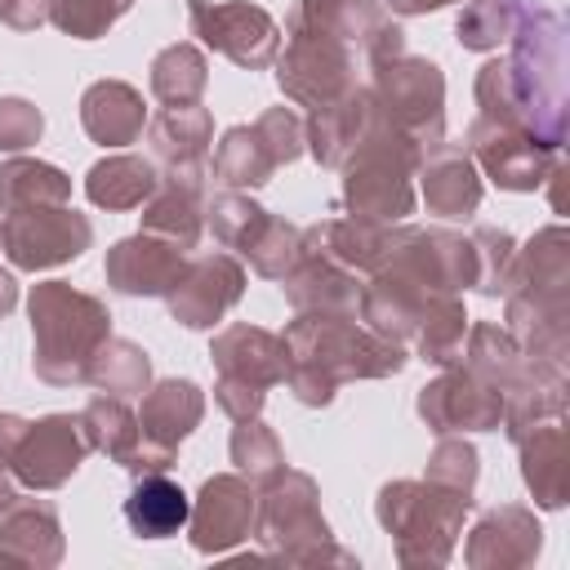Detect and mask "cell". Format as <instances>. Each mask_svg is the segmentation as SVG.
I'll use <instances>...</instances> for the list:
<instances>
[{"instance_id":"16","label":"cell","mask_w":570,"mask_h":570,"mask_svg":"<svg viewBox=\"0 0 570 570\" xmlns=\"http://www.w3.org/2000/svg\"><path fill=\"white\" fill-rule=\"evenodd\" d=\"M240 294H245L240 258L223 254V249H209V254L187 258L178 285L165 294V307L183 330H214L240 303Z\"/></svg>"},{"instance_id":"41","label":"cell","mask_w":570,"mask_h":570,"mask_svg":"<svg viewBox=\"0 0 570 570\" xmlns=\"http://www.w3.org/2000/svg\"><path fill=\"white\" fill-rule=\"evenodd\" d=\"M463 334H468V312H463V298L459 294H441L423 307V321L414 330V352L419 361L428 365H459V352H463Z\"/></svg>"},{"instance_id":"21","label":"cell","mask_w":570,"mask_h":570,"mask_svg":"<svg viewBox=\"0 0 570 570\" xmlns=\"http://www.w3.org/2000/svg\"><path fill=\"white\" fill-rule=\"evenodd\" d=\"M183 267H187V249H178L151 232H134L107 249L102 276L125 298H165L178 285Z\"/></svg>"},{"instance_id":"37","label":"cell","mask_w":570,"mask_h":570,"mask_svg":"<svg viewBox=\"0 0 570 570\" xmlns=\"http://www.w3.org/2000/svg\"><path fill=\"white\" fill-rule=\"evenodd\" d=\"M276 156L267 151L263 134L254 125H232L223 129L218 147H214V165H209V178L218 187H232V191H254L263 183H272L276 174Z\"/></svg>"},{"instance_id":"29","label":"cell","mask_w":570,"mask_h":570,"mask_svg":"<svg viewBox=\"0 0 570 570\" xmlns=\"http://www.w3.org/2000/svg\"><path fill=\"white\" fill-rule=\"evenodd\" d=\"M517 450H521V481L534 494V503L543 512L566 508V499H570V432H566V419L539 423L534 432H525L517 441Z\"/></svg>"},{"instance_id":"42","label":"cell","mask_w":570,"mask_h":570,"mask_svg":"<svg viewBox=\"0 0 570 570\" xmlns=\"http://www.w3.org/2000/svg\"><path fill=\"white\" fill-rule=\"evenodd\" d=\"M227 454H232L236 472H240V476H245L254 490L272 485V481L285 472V450H281V436L272 432V423H267L263 414L240 419V423L232 428Z\"/></svg>"},{"instance_id":"44","label":"cell","mask_w":570,"mask_h":570,"mask_svg":"<svg viewBox=\"0 0 570 570\" xmlns=\"http://www.w3.org/2000/svg\"><path fill=\"white\" fill-rule=\"evenodd\" d=\"M249 258V267L263 276V281H281L294 272V263L303 258V227H294L289 218L281 214H267L263 227L254 232V240L240 249Z\"/></svg>"},{"instance_id":"27","label":"cell","mask_w":570,"mask_h":570,"mask_svg":"<svg viewBox=\"0 0 570 570\" xmlns=\"http://www.w3.org/2000/svg\"><path fill=\"white\" fill-rule=\"evenodd\" d=\"M432 298H441V294H428L423 285H414V281H410L405 272H396V267H379V272H370V281L361 285L356 312H361V321H365L374 334H383V338H392V343H410L414 330H419V321H423V307H428Z\"/></svg>"},{"instance_id":"52","label":"cell","mask_w":570,"mask_h":570,"mask_svg":"<svg viewBox=\"0 0 570 570\" xmlns=\"http://www.w3.org/2000/svg\"><path fill=\"white\" fill-rule=\"evenodd\" d=\"M0 22L9 31H36L49 22V0H0Z\"/></svg>"},{"instance_id":"15","label":"cell","mask_w":570,"mask_h":570,"mask_svg":"<svg viewBox=\"0 0 570 570\" xmlns=\"http://www.w3.org/2000/svg\"><path fill=\"white\" fill-rule=\"evenodd\" d=\"M463 151L472 156V165H476L499 191H539L543 174H548L552 160L561 156V151L539 147L525 129H512V125L490 120V116H476V120L468 125Z\"/></svg>"},{"instance_id":"22","label":"cell","mask_w":570,"mask_h":570,"mask_svg":"<svg viewBox=\"0 0 570 570\" xmlns=\"http://www.w3.org/2000/svg\"><path fill=\"white\" fill-rule=\"evenodd\" d=\"M147 142H151V156L165 165L160 178H178V183H200L209 178V142H214V116L209 107L200 102H187V107H160L151 120H147Z\"/></svg>"},{"instance_id":"40","label":"cell","mask_w":570,"mask_h":570,"mask_svg":"<svg viewBox=\"0 0 570 570\" xmlns=\"http://www.w3.org/2000/svg\"><path fill=\"white\" fill-rule=\"evenodd\" d=\"M89 387L107 392V396H120V401H134L151 387V356L134 343V338H107L94 361H89Z\"/></svg>"},{"instance_id":"54","label":"cell","mask_w":570,"mask_h":570,"mask_svg":"<svg viewBox=\"0 0 570 570\" xmlns=\"http://www.w3.org/2000/svg\"><path fill=\"white\" fill-rule=\"evenodd\" d=\"M383 4L401 18H419V13H432V9H445V4H459V0H383Z\"/></svg>"},{"instance_id":"11","label":"cell","mask_w":570,"mask_h":570,"mask_svg":"<svg viewBox=\"0 0 570 570\" xmlns=\"http://www.w3.org/2000/svg\"><path fill=\"white\" fill-rule=\"evenodd\" d=\"M338 36L356 45L370 62L405 53V31L383 0H294L285 13V36Z\"/></svg>"},{"instance_id":"28","label":"cell","mask_w":570,"mask_h":570,"mask_svg":"<svg viewBox=\"0 0 570 570\" xmlns=\"http://www.w3.org/2000/svg\"><path fill=\"white\" fill-rule=\"evenodd\" d=\"M209 361L218 374L227 379H245L254 387H276L285 379V365H289V352H285V338L263 330V325H227L214 334L209 343Z\"/></svg>"},{"instance_id":"25","label":"cell","mask_w":570,"mask_h":570,"mask_svg":"<svg viewBox=\"0 0 570 570\" xmlns=\"http://www.w3.org/2000/svg\"><path fill=\"white\" fill-rule=\"evenodd\" d=\"M67 539L58 508L49 499H13L0 512V566H22V570H53L62 566Z\"/></svg>"},{"instance_id":"17","label":"cell","mask_w":570,"mask_h":570,"mask_svg":"<svg viewBox=\"0 0 570 570\" xmlns=\"http://www.w3.org/2000/svg\"><path fill=\"white\" fill-rule=\"evenodd\" d=\"M254 508H258V490L240 472H214L200 485V494L191 499L183 530L200 557H218V552H232L236 543L249 539Z\"/></svg>"},{"instance_id":"56","label":"cell","mask_w":570,"mask_h":570,"mask_svg":"<svg viewBox=\"0 0 570 570\" xmlns=\"http://www.w3.org/2000/svg\"><path fill=\"white\" fill-rule=\"evenodd\" d=\"M13 499H18V485H13V472H9V468H0V512H4V508H9Z\"/></svg>"},{"instance_id":"45","label":"cell","mask_w":570,"mask_h":570,"mask_svg":"<svg viewBox=\"0 0 570 570\" xmlns=\"http://www.w3.org/2000/svg\"><path fill=\"white\" fill-rule=\"evenodd\" d=\"M263 218H267V209L258 200H249V191L223 187V191L205 196V223H209L214 240L227 249H245L254 240V232L263 227Z\"/></svg>"},{"instance_id":"30","label":"cell","mask_w":570,"mask_h":570,"mask_svg":"<svg viewBox=\"0 0 570 570\" xmlns=\"http://www.w3.org/2000/svg\"><path fill=\"white\" fill-rule=\"evenodd\" d=\"M147 125V107L142 94L125 80H94L80 94V129L98 142V147H129L142 138Z\"/></svg>"},{"instance_id":"5","label":"cell","mask_w":570,"mask_h":570,"mask_svg":"<svg viewBox=\"0 0 570 570\" xmlns=\"http://www.w3.org/2000/svg\"><path fill=\"white\" fill-rule=\"evenodd\" d=\"M472 512V494L445 490L436 481H387L374 499L379 525L392 534V557L405 570H436L454 557L463 534V517Z\"/></svg>"},{"instance_id":"3","label":"cell","mask_w":570,"mask_h":570,"mask_svg":"<svg viewBox=\"0 0 570 570\" xmlns=\"http://www.w3.org/2000/svg\"><path fill=\"white\" fill-rule=\"evenodd\" d=\"M31 316V370L49 387H80L94 352L111 338V312L98 294L67 281H40L27 294Z\"/></svg>"},{"instance_id":"31","label":"cell","mask_w":570,"mask_h":570,"mask_svg":"<svg viewBox=\"0 0 570 570\" xmlns=\"http://www.w3.org/2000/svg\"><path fill=\"white\" fill-rule=\"evenodd\" d=\"M205 419V392L191 379H160L142 392V410H138V428L151 445L178 450Z\"/></svg>"},{"instance_id":"19","label":"cell","mask_w":570,"mask_h":570,"mask_svg":"<svg viewBox=\"0 0 570 570\" xmlns=\"http://www.w3.org/2000/svg\"><path fill=\"white\" fill-rule=\"evenodd\" d=\"M80 432L85 445L107 454L116 468H125L129 476H151V472H169L178 463V450L151 445L138 428V414L129 410V401L98 392L85 410H80Z\"/></svg>"},{"instance_id":"13","label":"cell","mask_w":570,"mask_h":570,"mask_svg":"<svg viewBox=\"0 0 570 570\" xmlns=\"http://www.w3.org/2000/svg\"><path fill=\"white\" fill-rule=\"evenodd\" d=\"M383 267L405 272L428 294H463L476 281L472 240L450 227H401V240L392 245Z\"/></svg>"},{"instance_id":"20","label":"cell","mask_w":570,"mask_h":570,"mask_svg":"<svg viewBox=\"0 0 570 570\" xmlns=\"http://www.w3.org/2000/svg\"><path fill=\"white\" fill-rule=\"evenodd\" d=\"M539 552H543V525L521 503L485 508L463 543V561L472 570H521L534 566Z\"/></svg>"},{"instance_id":"36","label":"cell","mask_w":570,"mask_h":570,"mask_svg":"<svg viewBox=\"0 0 570 570\" xmlns=\"http://www.w3.org/2000/svg\"><path fill=\"white\" fill-rule=\"evenodd\" d=\"M459 365L472 370L476 379H485V383L499 387V392H512V387L530 374L525 352L517 347V338L508 334V325H494V321H476V325L463 334Z\"/></svg>"},{"instance_id":"1","label":"cell","mask_w":570,"mask_h":570,"mask_svg":"<svg viewBox=\"0 0 570 570\" xmlns=\"http://www.w3.org/2000/svg\"><path fill=\"white\" fill-rule=\"evenodd\" d=\"M566 18L539 0L521 9V22L508 40L503 58L481 62L472 80V98L481 116L525 129L539 147L561 151L570 138V49H566Z\"/></svg>"},{"instance_id":"14","label":"cell","mask_w":570,"mask_h":570,"mask_svg":"<svg viewBox=\"0 0 570 570\" xmlns=\"http://www.w3.org/2000/svg\"><path fill=\"white\" fill-rule=\"evenodd\" d=\"M419 419L428 423V432L450 436V432H499L503 419V392L490 387L485 379H476L463 365H445L432 383L419 387L414 401Z\"/></svg>"},{"instance_id":"33","label":"cell","mask_w":570,"mask_h":570,"mask_svg":"<svg viewBox=\"0 0 570 570\" xmlns=\"http://www.w3.org/2000/svg\"><path fill=\"white\" fill-rule=\"evenodd\" d=\"M205 227V187L200 183H178V178H160L156 191L142 200V227L178 249H196Z\"/></svg>"},{"instance_id":"26","label":"cell","mask_w":570,"mask_h":570,"mask_svg":"<svg viewBox=\"0 0 570 570\" xmlns=\"http://www.w3.org/2000/svg\"><path fill=\"white\" fill-rule=\"evenodd\" d=\"M419 196L428 205V214L445 218V223H459V218H472L481 209V169L472 165V156L454 142H436L432 151H423L419 169Z\"/></svg>"},{"instance_id":"35","label":"cell","mask_w":570,"mask_h":570,"mask_svg":"<svg viewBox=\"0 0 570 570\" xmlns=\"http://www.w3.org/2000/svg\"><path fill=\"white\" fill-rule=\"evenodd\" d=\"M191 499L178 481H169L165 472L151 476H134V490L125 499V521L138 539H169L187 525Z\"/></svg>"},{"instance_id":"32","label":"cell","mask_w":570,"mask_h":570,"mask_svg":"<svg viewBox=\"0 0 570 570\" xmlns=\"http://www.w3.org/2000/svg\"><path fill=\"white\" fill-rule=\"evenodd\" d=\"M285 298L294 312H356L361 303V281L356 272L321 258V254H303L294 263L289 276H281Z\"/></svg>"},{"instance_id":"10","label":"cell","mask_w":570,"mask_h":570,"mask_svg":"<svg viewBox=\"0 0 570 570\" xmlns=\"http://www.w3.org/2000/svg\"><path fill=\"white\" fill-rule=\"evenodd\" d=\"M187 27L205 49L223 53L240 71H263L281 53L276 18L249 0H187Z\"/></svg>"},{"instance_id":"53","label":"cell","mask_w":570,"mask_h":570,"mask_svg":"<svg viewBox=\"0 0 570 570\" xmlns=\"http://www.w3.org/2000/svg\"><path fill=\"white\" fill-rule=\"evenodd\" d=\"M27 423L31 419H22V414H0V468H9V459H13V450H18L22 432H27Z\"/></svg>"},{"instance_id":"46","label":"cell","mask_w":570,"mask_h":570,"mask_svg":"<svg viewBox=\"0 0 570 570\" xmlns=\"http://www.w3.org/2000/svg\"><path fill=\"white\" fill-rule=\"evenodd\" d=\"M129 9L134 0H49V22L71 40H98Z\"/></svg>"},{"instance_id":"51","label":"cell","mask_w":570,"mask_h":570,"mask_svg":"<svg viewBox=\"0 0 570 570\" xmlns=\"http://www.w3.org/2000/svg\"><path fill=\"white\" fill-rule=\"evenodd\" d=\"M214 405H218L232 423H240V419L263 414V405H267V387H254V383H245V379H227V374H218V379H214Z\"/></svg>"},{"instance_id":"47","label":"cell","mask_w":570,"mask_h":570,"mask_svg":"<svg viewBox=\"0 0 570 570\" xmlns=\"http://www.w3.org/2000/svg\"><path fill=\"white\" fill-rule=\"evenodd\" d=\"M468 240H472V258H476V281H472V289L485 294V298H503L508 272H512V258H517L512 232L485 223V227H476Z\"/></svg>"},{"instance_id":"38","label":"cell","mask_w":570,"mask_h":570,"mask_svg":"<svg viewBox=\"0 0 570 570\" xmlns=\"http://www.w3.org/2000/svg\"><path fill=\"white\" fill-rule=\"evenodd\" d=\"M31 205H71V174L36 156L0 160V214L31 209Z\"/></svg>"},{"instance_id":"2","label":"cell","mask_w":570,"mask_h":570,"mask_svg":"<svg viewBox=\"0 0 570 570\" xmlns=\"http://www.w3.org/2000/svg\"><path fill=\"white\" fill-rule=\"evenodd\" d=\"M503 316L517 347L548 365L570 370V232L561 223L534 232L508 272Z\"/></svg>"},{"instance_id":"39","label":"cell","mask_w":570,"mask_h":570,"mask_svg":"<svg viewBox=\"0 0 570 570\" xmlns=\"http://www.w3.org/2000/svg\"><path fill=\"white\" fill-rule=\"evenodd\" d=\"M147 85H151V98L165 102V107L200 102V94H205V85H209V58L200 53V45L174 40V45H165V49L151 58Z\"/></svg>"},{"instance_id":"4","label":"cell","mask_w":570,"mask_h":570,"mask_svg":"<svg viewBox=\"0 0 570 570\" xmlns=\"http://www.w3.org/2000/svg\"><path fill=\"white\" fill-rule=\"evenodd\" d=\"M289 365H303L321 379L356 383V379H392L410 365L405 343H392L356 321V312H294L285 325Z\"/></svg>"},{"instance_id":"34","label":"cell","mask_w":570,"mask_h":570,"mask_svg":"<svg viewBox=\"0 0 570 570\" xmlns=\"http://www.w3.org/2000/svg\"><path fill=\"white\" fill-rule=\"evenodd\" d=\"M160 183V169L147 160V156H134V151H116V156H102L89 165L85 174V196L98 205V209H138Z\"/></svg>"},{"instance_id":"49","label":"cell","mask_w":570,"mask_h":570,"mask_svg":"<svg viewBox=\"0 0 570 570\" xmlns=\"http://www.w3.org/2000/svg\"><path fill=\"white\" fill-rule=\"evenodd\" d=\"M45 134V116L36 102L27 98H0V151L4 156H22L27 147H36Z\"/></svg>"},{"instance_id":"50","label":"cell","mask_w":570,"mask_h":570,"mask_svg":"<svg viewBox=\"0 0 570 570\" xmlns=\"http://www.w3.org/2000/svg\"><path fill=\"white\" fill-rule=\"evenodd\" d=\"M254 129L263 134V142H267V151L276 156V165H294L298 156H303V116L294 111V107H267L258 120H254Z\"/></svg>"},{"instance_id":"43","label":"cell","mask_w":570,"mask_h":570,"mask_svg":"<svg viewBox=\"0 0 570 570\" xmlns=\"http://www.w3.org/2000/svg\"><path fill=\"white\" fill-rule=\"evenodd\" d=\"M525 4L530 0H468L459 22H454V40L472 53H490V49L512 40Z\"/></svg>"},{"instance_id":"6","label":"cell","mask_w":570,"mask_h":570,"mask_svg":"<svg viewBox=\"0 0 570 570\" xmlns=\"http://www.w3.org/2000/svg\"><path fill=\"white\" fill-rule=\"evenodd\" d=\"M267 557L285 566H361L356 552L334 543V530L321 512V490L307 472L285 468L272 485L258 490L254 530H249Z\"/></svg>"},{"instance_id":"12","label":"cell","mask_w":570,"mask_h":570,"mask_svg":"<svg viewBox=\"0 0 570 570\" xmlns=\"http://www.w3.org/2000/svg\"><path fill=\"white\" fill-rule=\"evenodd\" d=\"M276 85L298 107H325L356 85L352 45L338 36H289L285 53H276Z\"/></svg>"},{"instance_id":"24","label":"cell","mask_w":570,"mask_h":570,"mask_svg":"<svg viewBox=\"0 0 570 570\" xmlns=\"http://www.w3.org/2000/svg\"><path fill=\"white\" fill-rule=\"evenodd\" d=\"M405 223H374V218H321L303 227V254H321L356 276H370L383 267L392 245L401 240Z\"/></svg>"},{"instance_id":"48","label":"cell","mask_w":570,"mask_h":570,"mask_svg":"<svg viewBox=\"0 0 570 570\" xmlns=\"http://www.w3.org/2000/svg\"><path fill=\"white\" fill-rule=\"evenodd\" d=\"M476 472H481L476 445L463 441L459 432L441 436V441L432 445V454H428V468H423L428 481H436V485H445V490H459V494H472V490H476Z\"/></svg>"},{"instance_id":"23","label":"cell","mask_w":570,"mask_h":570,"mask_svg":"<svg viewBox=\"0 0 570 570\" xmlns=\"http://www.w3.org/2000/svg\"><path fill=\"white\" fill-rule=\"evenodd\" d=\"M374 120H379V107H374L370 85H352L334 102L312 107V116L303 120V151L321 169H338L361 147V138L374 129Z\"/></svg>"},{"instance_id":"18","label":"cell","mask_w":570,"mask_h":570,"mask_svg":"<svg viewBox=\"0 0 570 570\" xmlns=\"http://www.w3.org/2000/svg\"><path fill=\"white\" fill-rule=\"evenodd\" d=\"M89 445H85V432H80V414H45V419H31L13 459H9V472L18 485L27 490H62L76 468L85 463Z\"/></svg>"},{"instance_id":"8","label":"cell","mask_w":570,"mask_h":570,"mask_svg":"<svg viewBox=\"0 0 570 570\" xmlns=\"http://www.w3.org/2000/svg\"><path fill=\"white\" fill-rule=\"evenodd\" d=\"M370 94L379 116L405 134L419 151H432L436 142H445V76L432 58L419 53H396V58H379L370 62Z\"/></svg>"},{"instance_id":"55","label":"cell","mask_w":570,"mask_h":570,"mask_svg":"<svg viewBox=\"0 0 570 570\" xmlns=\"http://www.w3.org/2000/svg\"><path fill=\"white\" fill-rule=\"evenodd\" d=\"M13 307H18V281H13L9 272H0V321H4Z\"/></svg>"},{"instance_id":"9","label":"cell","mask_w":570,"mask_h":570,"mask_svg":"<svg viewBox=\"0 0 570 570\" xmlns=\"http://www.w3.org/2000/svg\"><path fill=\"white\" fill-rule=\"evenodd\" d=\"M94 245L89 214L71 205H31L0 214V249L18 272H49Z\"/></svg>"},{"instance_id":"7","label":"cell","mask_w":570,"mask_h":570,"mask_svg":"<svg viewBox=\"0 0 570 570\" xmlns=\"http://www.w3.org/2000/svg\"><path fill=\"white\" fill-rule=\"evenodd\" d=\"M423 151L396 134L383 116L361 138V147L338 165L343 169V209L352 218L405 223L414 214V169Z\"/></svg>"}]
</instances>
